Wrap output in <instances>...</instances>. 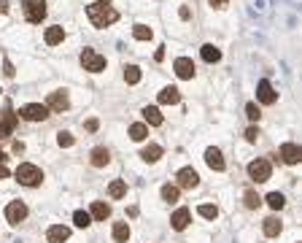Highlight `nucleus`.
<instances>
[{"mask_svg": "<svg viewBox=\"0 0 302 243\" xmlns=\"http://www.w3.org/2000/svg\"><path fill=\"white\" fill-rule=\"evenodd\" d=\"M111 162V152L106 146H97V149H92V165L94 167H106Z\"/></svg>", "mask_w": 302, "mask_h": 243, "instance_id": "nucleus-20", "label": "nucleus"}, {"mask_svg": "<svg viewBox=\"0 0 302 243\" xmlns=\"http://www.w3.org/2000/svg\"><path fill=\"white\" fill-rule=\"evenodd\" d=\"M87 16H89V22L94 25V27H108V25H113L119 19V11L116 8H111L108 3H92V6H87Z\"/></svg>", "mask_w": 302, "mask_h": 243, "instance_id": "nucleus-1", "label": "nucleus"}, {"mask_svg": "<svg viewBox=\"0 0 302 243\" xmlns=\"http://www.w3.org/2000/svg\"><path fill=\"white\" fill-rule=\"evenodd\" d=\"M154 60H157V62H162V60H165V46H159V49H157Z\"/></svg>", "mask_w": 302, "mask_h": 243, "instance_id": "nucleus-40", "label": "nucleus"}, {"mask_svg": "<svg viewBox=\"0 0 302 243\" xmlns=\"http://www.w3.org/2000/svg\"><path fill=\"white\" fill-rule=\"evenodd\" d=\"M70 238V230L62 227V224H54V227H49V232H46V240L49 243H65Z\"/></svg>", "mask_w": 302, "mask_h": 243, "instance_id": "nucleus-14", "label": "nucleus"}, {"mask_svg": "<svg viewBox=\"0 0 302 243\" xmlns=\"http://www.w3.org/2000/svg\"><path fill=\"white\" fill-rule=\"evenodd\" d=\"M84 127H87L89 133H94V130H97L100 125H97V119H89V121H87V125H84Z\"/></svg>", "mask_w": 302, "mask_h": 243, "instance_id": "nucleus-39", "label": "nucleus"}, {"mask_svg": "<svg viewBox=\"0 0 302 243\" xmlns=\"http://www.w3.org/2000/svg\"><path fill=\"white\" fill-rule=\"evenodd\" d=\"M19 114L27 121H43V119H49V108L41 106V103H27V106L19 108Z\"/></svg>", "mask_w": 302, "mask_h": 243, "instance_id": "nucleus-6", "label": "nucleus"}, {"mask_svg": "<svg viewBox=\"0 0 302 243\" xmlns=\"http://www.w3.org/2000/svg\"><path fill=\"white\" fill-rule=\"evenodd\" d=\"M197 184H200V176H197L194 167H181L178 171V186L181 189H194Z\"/></svg>", "mask_w": 302, "mask_h": 243, "instance_id": "nucleus-10", "label": "nucleus"}, {"mask_svg": "<svg viewBox=\"0 0 302 243\" xmlns=\"http://www.w3.org/2000/svg\"><path fill=\"white\" fill-rule=\"evenodd\" d=\"M262 230H264V235H267V238H275V235H281L283 224L275 216H267V219H264V224H262Z\"/></svg>", "mask_w": 302, "mask_h": 243, "instance_id": "nucleus-21", "label": "nucleus"}, {"mask_svg": "<svg viewBox=\"0 0 302 243\" xmlns=\"http://www.w3.org/2000/svg\"><path fill=\"white\" fill-rule=\"evenodd\" d=\"M6 219L11 222V224L24 222L27 219V205L22 200H11V203H8V208H6Z\"/></svg>", "mask_w": 302, "mask_h": 243, "instance_id": "nucleus-7", "label": "nucleus"}, {"mask_svg": "<svg viewBox=\"0 0 302 243\" xmlns=\"http://www.w3.org/2000/svg\"><path fill=\"white\" fill-rule=\"evenodd\" d=\"M0 179H8V167L3 162H0Z\"/></svg>", "mask_w": 302, "mask_h": 243, "instance_id": "nucleus-42", "label": "nucleus"}, {"mask_svg": "<svg viewBox=\"0 0 302 243\" xmlns=\"http://www.w3.org/2000/svg\"><path fill=\"white\" fill-rule=\"evenodd\" d=\"M57 143L68 149V146H73V143H76V138H73L70 133H60V135H57Z\"/></svg>", "mask_w": 302, "mask_h": 243, "instance_id": "nucleus-36", "label": "nucleus"}, {"mask_svg": "<svg viewBox=\"0 0 302 243\" xmlns=\"http://www.w3.org/2000/svg\"><path fill=\"white\" fill-rule=\"evenodd\" d=\"M245 116H248L251 121H259V116H262V111L257 108V103H248V106H245Z\"/></svg>", "mask_w": 302, "mask_h": 243, "instance_id": "nucleus-35", "label": "nucleus"}, {"mask_svg": "<svg viewBox=\"0 0 302 243\" xmlns=\"http://www.w3.org/2000/svg\"><path fill=\"white\" fill-rule=\"evenodd\" d=\"M270 173H272V167L267 160H254L248 165V176H251V181H257V184H264V181H270Z\"/></svg>", "mask_w": 302, "mask_h": 243, "instance_id": "nucleus-5", "label": "nucleus"}, {"mask_svg": "<svg viewBox=\"0 0 302 243\" xmlns=\"http://www.w3.org/2000/svg\"><path fill=\"white\" fill-rule=\"evenodd\" d=\"M130 138H132V141H146V138H148V127L146 125H130Z\"/></svg>", "mask_w": 302, "mask_h": 243, "instance_id": "nucleus-27", "label": "nucleus"}, {"mask_svg": "<svg viewBox=\"0 0 302 243\" xmlns=\"http://www.w3.org/2000/svg\"><path fill=\"white\" fill-rule=\"evenodd\" d=\"M278 154H281V160L286 162V165H297V162L302 160V152H299L297 143H283Z\"/></svg>", "mask_w": 302, "mask_h": 243, "instance_id": "nucleus-12", "label": "nucleus"}, {"mask_svg": "<svg viewBox=\"0 0 302 243\" xmlns=\"http://www.w3.org/2000/svg\"><path fill=\"white\" fill-rule=\"evenodd\" d=\"M92 219H97V222H106L111 216V205L108 203H103V200H94L92 203V213H89Z\"/></svg>", "mask_w": 302, "mask_h": 243, "instance_id": "nucleus-19", "label": "nucleus"}, {"mask_svg": "<svg viewBox=\"0 0 302 243\" xmlns=\"http://www.w3.org/2000/svg\"><path fill=\"white\" fill-rule=\"evenodd\" d=\"M181 100V92H178L175 87H165L162 92H159V103H165V106H173V103Z\"/></svg>", "mask_w": 302, "mask_h": 243, "instance_id": "nucleus-22", "label": "nucleus"}, {"mask_svg": "<svg viewBox=\"0 0 302 243\" xmlns=\"http://www.w3.org/2000/svg\"><path fill=\"white\" fill-rule=\"evenodd\" d=\"M16 127V114H11V108L6 111V116L0 119V138H8Z\"/></svg>", "mask_w": 302, "mask_h": 243, "instance_id": "nucleus-18", "label": "nucleus"}, {"mask_svg": "<svg viewBox=\"0 0 302 243\" xmlns=\"http://www.w3.org/2000/svg\"><path fill=\"white\" fill-rule=\"evenodd\" d=\"M73 222H76V227H89V224H92V216H89L87 211H76V213H73Z\"/></svg>", "mask_w": 302, "mask_h": 243, "instance_id": "nucleus-33", "label": "nucleus"}, {"mask_svg": "<svg viewBox=\"0 0 302 243\" xmlns=\"http://www.w3.org/2000/svg\"><path fill=\"white\" fill-rule=\"evenodd\" d=\"M197 213H200V216H205V219H216L219 216V208H216V205H200V208H197Z\"/></svg>", "mask_w": 302, "mask_h": 243, "instance_id": "nucleus-34", "label": "nucleus"}, {"mask_svg": "<svg viewBox=\"0 0 302 243\" xmlns=\"http://www.w3.org/2000/svg\"><path fill=\"white\" fill-rule=\"evenodd\" d=\"M0 14H8V0H0Z\"/></svg>", "mask_w": 302, "mask_h": 243, "instance_id": "nucleus-43", "label": "nucleus"}, {"mask_svg": "<svg viewBox=\"0 0 302 243\" xmlns=\"http://www.w3.org/2000/svg\"><path fill=\"white\" fill-rule=\"evenodd\" d=\"M14 152H16V154H22V152H24V143H19V141H16V143H14Z\"/></svg>", "mask_w": 302, "mask_h": 243, "instance_id": "nucleus-44", "label": "nucleus"}, {"mask_svg": "<svg viewBox=\"0 0 302 243\" xmlns=\"http://www.w3.org/2000/svg\"><path fill=\"white\" fill-rule=\"evenodd\" d=\"M200 54H203V60H205V62H219V60H221V52L216 49L213 43H205Z\"/></svg>", "mask_w": 302, "mask_h": 243, "instance_id": "nucleus-26", "label": "nucleus"}, {"mask_svg": "<svg viewBox=\"0 0 302 243\" xmlns=\"http://www.w3.org/2000/svg\"><path fill=\"white\" fill-rule=\"evenodd\" d=\"M140 157H143L146 162H157L159 157H162V146H157V143H148L143 152H140Z\"/></svg>", "mask_w": 302, "mask_h": 243, "instance_id": "nucleus-25", "label": "nucleus"}, {"mask_svg": "<svg viewBox=\"0 0 302 243\" xmlns=\"http://www.w3.org/2000/svg\"><path fill=\"white\" fill-rule=\"evenodd\" d=\"M132 35H135L138 41H151V35H154V33H151V27H146V25H135V27H132Z\"/></svg>", "mask_w": 302, "mask_h": 243, "instance_id": "nucleus-30", "label": "nucleus"}, {"mask_svg": "<svg viewBox=\"0 0 302 243\" xmlns=\"http://www.w3.org/2000/svg\"><path fill=\"white\" fill-rule=\"evenodd\" d=\"M0 92H3V89H0Z\"/></svg>", "mask_w": 302, "mask_h": 243, "instance_id": "nucleus-47", "label": "nucleus"}, {"mask_svg": "<svg viewBox=\"0 0 302 243\" xmlns=\"http://www.w3.org/2000/svg\"><path fill=\"white\" fill-rule=\"evenodd\" d=\"M162 200H165V203H175V200H178V186L165 184V186H162Z\"/></svg>", "mask_w": 302, "mask_h": 243, "instance_id": "nucleus-31", "label": "nucleus"}, {"mask_svg": "<svg viewBox=\"0 0 302 243\" xmlns=\"http://www.w3.org/2000/svg\"><path fill=\"white\" fill-rule=\"evenodd\" d=\"M43 41L49 43V46L62 43V41H65V30H62L60 25H54V27H46V33H43Z\"/></svg>", "mask_w": 302, "mask_h": 243, "instance_id": "nucleus-16", "label": "nucleus"}, {"mask_svg": "<svg viewBox=\"0 0 302 243\" xmlns=\"http://www.w3.org/2000/svg\"><path fill=\"white\" fill-rule=\"evenodd\" d=\"M205 162H208V167H211V171H224V167H226L221 152H219V149H213V146L205 149Z\"/></svg>", "mask_w": 302, "mask_h": 243, "instance_id": "nucleus-13", "label": "nucleus"}, {"mask_svg": "<svg viewBox=\"0 0 302 243\" xmlns=\"http://www.w3.org/2000/svg\"><path fill=\"white\" fill-rule=\"evenodd\" d=\"M3 160H6V154H3V152H0V162H3Z\"/></svg>", "mask_w": 302, "mask_h": 243, "instance_id": "nucleus-45", "label": "nucleus"}, {"mask_svg": "<svg viewBox=\"0 0 302 243\" xmlns=\"http://www.w3.org/2000/svg\"><path fill=\"white\" fill-rule=\"evenodd\" d=\"M46 108L54 111V114H62V111H68V108H70L68 92H52V95H49V103H46Z\"/></svg>", "mask_w": 302, "mask_h": 243, "instance_id": "nucleus-9", "label": "nucleus"}, {"mask_svg": "<svg viewBox=\"0 0 302 243\" xmlns=\"http://www.w3.org/2000/svg\"><path fill=\"white\" fill-rule=\"evenodd\" d=\"M267 205H270L272 211H281L283 205H286V198H283L281 192H270V195H267Z\"/></svg>", "mask_w": 302, "mask_h": 243, "instance_id": "nucleus-28", "label": "nucleus"}, {"mask_svg": "<svg viewBox=\"0 0 302 243\" xmlns=\"http://www.w3.org/2000/svg\"><path fill=\"white\" fill-rule=\"evenodd\" d=\"M81 65H84V70H89V73H100V70H106V57L97 54L94 49H84L81 52Z\"/></svg>", "mask_w": 302, "mask_h": 243, "instance_id": "nucleus-4", "label": "nucleus"}, {"mask_svg": "<svg viewBox=\"0 0 302 243\" xmlns=\"http://www.w3.org/2000/svg\"><path fill=\"white\" fill-rule=\"evenodd\" d=\"M257 138H259V130H257V127H248V130H245V141H248V143H257Z\"/></svg>", "mask_w": 302, "mask_h": 243, "instance_id": "nucleus-37", "label": "nucleus"}, {"mask_svg": "<svg viewBox=\"0 0 302 243\" xmlns=\"http://www.w3.org/2000/svg\"><path fill=\"white\" fill-rule=\"evenodd\" d=\"M208 3H211L213 8H224V6H226V0H208Z\"/></svg>", "mask_w": 302, "mask_h": 243, "instance_id": "nucleus-41", "label": "nucleus"}, {"mask_svg": "<svg viewBox=\"0 0 302 243\" xmlns=\"http://www.w3.org/2000/svg\"><path fill=\"white\" fill-rule=\"evenodd\" d=\"M108 195H111L113 200H121V198H124V195H127V184L121 181V179L111 181V184H108Z\"/></svg>", "mask_w": 302, "mask_h": 243, "instance_id": "nucleus-23", "label": "nucleus"}, {"mask_svg": "<svg viewBox=\"0 0 302 243\" xmlns=\"http://www.w3.org/2000/svg\"><path fill=\"white\" fill-rule=\"evenodd\" d=\"M143 119H146V125H151V127H159V125L165 121L162 111H159L157 106H146V108H143Z\"/></svg>", "mask_w": 302, "mask_h": 243, "instance_id": "nucleus-17", "label": "nucleus"}, {"mask_svg": "<svg viewBox=\"0 0 302 243\" xmlns=\"http://www.w3.org/2000/svg\"><path fill=\"white\" fill-rule=\"evenodd\" d=\"M189 219H192L189 208H178L173 216H170V224H173V230H186L189 227Z\"/></svg>", "mask_w": 302, "mask_h": 243, "instance_id": "nucleus-15", "label": "nucleus"}, {"mask_svg": "<svg viewBox=\"0 0 302 243\" xmlns=\"http://www.w3.org/2000/svg\"><path fill=\"white\" fill-rule=\"evenodd\" d=\"M243 200H245V208H259V205H262V198L257 192H251V189L243 195Z\"/></svg>", "mask_w": 302, "mask_h": 243, "instance_id": "nucleus-32", "label": "nucleus"}, {"mask_svg": "<svg viewBox=\"0 0 302 243\" xmlns=\"http://www.w3.org/2000/svg\"><path fill=\"white\" fill-rule=\"evenodd\" d=\"M124 81L127 84H138L140 81V68L138 65H124Z\"/></svg>", "mask_w": 302, "mask_h": 243, "instance_id": "nucleus-29", "label": "nucleus"}, {"mask_svg": "<svg viewBox=\"0 0 302 243\" xmlns=\"http://www.w3.org/2000/svg\"><path fill=\"white\" fill-rule=\"evenodd\" d=\"M3 73H6V76H8V79H14V76H16V70H14V65H11V62H8V60L3 62Z\"/></svg>", "mask_w": 302, "mask_h": 243, "instance_id": "nucleus-38", "label": "nucleus"}, {"mask_svg": "<svg viewBox=\"0 0 302 243\" xmlns=\"http://www.w3.org/2000/svg\"><path fill=\"white\" fill-rule=\"evenodd\" d=\"M22 8L30 25H41L46 19V0H22Z\"/></svg>", "mask_w": 302, "mask_h": 243, "instance_id": "nucleus-3", "label": "nucleus"}, {"mask_svg": "<svg viewBox=\"0 0 302 243\" xmlns=\"http://www.w3.org/2000/svg\"><path fill=\"white\" fill-rule=\"evenodd\" d=\"M257 98H259V103H264V106H272V103L278 100V92L272 89V84L267 79H262L257 84Z\"/></svg>", "mask_w": 302, "mask_h": 243, "instance_id": "nucleus-8", "label": "nucleus"}, {"mask_svg": "<svg viewBox=\"0 0 302 243\" xmlns=\"http://www.w3.org/2000/svg\"><path fill=\"white\" fill-rule=\"evenodd\" d=\"M100 3H108V0H100Z\"/></svg>", "mask_w": 302, "mask_h": 243, "instance_id": "nucleus-46", "label": "nucleus"}, {"mask_svg": "<svg viewBox=\"0 0 302 243\" xmlns=\"http://www.w3.org/2000/svg\"><path fill=\"white\" fill-rule=\"evenodd\" d=\"M173 70H175V76H178V79L189 81V79L194 76V62L189 60V57H178V60L173 62Z\"/></svg>", "mask_w": 302, "mask_h": 243, "instance_id": "nucleus-11", "label": "nucleus"}, {"mask_svg": "<svg viewBox=\"0 0 302 243\" xmlns=\"http://www.w3.org/2000/svg\"><path fill=\"white\" fill-rule=\"evenodd\" d=\"M113 240H116V243H127V240H130V227H127V222H116V224H113Z\"/></svg>", "mask_w": 302, "mask_h": 243, "instance_id": "nucleus-24", "label": "nucleus"}, {"mask_svg": "<svg viewBox=\"0 0 302 243\" xmlns=\"http://www.w3.org/2000/svg\"><path fill=\"white\" fill-rule=\"evenodd\" d=\"M16 181L22 186H38L43 181V171H41V167H35V165H30V162H22L16 167Z\"/></svg>", "mask_w": 302, "mask_h": 243, "instance_id": "nucleus-2", "label": "nucleus"}]
</instances>
